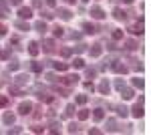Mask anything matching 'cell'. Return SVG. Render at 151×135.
I'll list each match as a JSON object with an SVG mask.
<instances>
[{
    "label": "cell",
    "mask_w": 151,
    "mask_h": 135,
    "mask_svg": "<svg viewBox=\"0 0 151 135\" xmlns=\"http://www.w3.org/2000/svg\"><path fill=\"white\" fill-rule=\"evenodd\" d=\"M109 67L113 69L115 73H119V75H125V73L129 71L127 65H123V63H121V61H117V58H113V61H111V65H109Z\"/></svg>",
    "instance_id": "obj_1"
},
{
    "label": "cell",
    "mask_w": 151,
    "mask_h": 135,
    "mask_svg": "<svg viewBox=\"0 0 151 135\" xmlns=\"http://www.w3.org/2000/svg\"><path fill=\"white\" fill-rule=\"evenodd\" d=\"M42 51H45V53H48V55L57 53V43H55L52 38H45V40H42Z\"/></svg>",
    "instance_id": "obj_2"
},
{
    "label": "cell",
    "mask_w": 151,
    "mask_h": 135,
    "mask_svg": "<svg viewBox=\"0 0 151 135\" xmlns=\"http://www.w3.org/2000/svg\"><path fill=\"white\" fill-rule=\"evenodd\" d=\"M79 75H67V77H58V83H65L67 87H73V85H77L79 83Z\"/></svg>",
    "instance_id": "obj_3"
},
{
    "label": "cell",
    "mask_w": 151,
    "mask_h": 135,
    "mask_svg": "<svg viewBox=\"0 0 151 135\" xmlns=\"http://www.w3.org/2000/svg\"><path fill=\"white\" fill-rule=\"evenodd\" d=\"M127 30H129L131 34H135V36H141V34L145 32V30H143V20H137L135 24H131Z\"/></svg>",
    "instance_id": "obj_4"
},
{
    "label": "cell",
    "mask_w": 151,
    "mask_h": 135,
    "mask_svg": "<svg viewBox=\"0 0 151 135\" xmlns=\"http://www.w3.org/2000/svg\"><path fill=\"white\" fill-rule=\"evenodd\" d=\"M18 113H20V115H30V113H32V103L22 101L20 105H18Z\"/></svg>",
    "instance_id": "obj_5"
},
{
    "label": "cell",
    "mask_w": 151,
    "mask_h": 135,
    "mask_svg": "<svg viewBox=\"0 0 151 135\" xmlns=\"http://www.w3.org/2000/svg\"><path fill=\"white\" fill-rule=\"evenodd\" d=\"M18 16H20L22 20L32 18V8H28V6H18Z\"/></svg>",
    "instance_id": "obj_6"
},
{
    "label": "cell",
    "mask_w": 151,
    "mask_h": 135,
    "mask_svg": "<svg viewBox=\"0 0 151 135\" xmlns=\"http://www.w3.org/2000/svg\"><path fill=\"white\" fill-rule=\"evenodd\" d=\"M89 14L93 16L95 20H103V18H105V10H103V8H101V6H93Z\"/></svg>",
    "instance_id": "obj_7"
},
{
    "label": "cell",
    "mask_w": 151,
    "mask_h": 135,
    "mask_svg": "<svg viewBox=\"0 0 151 135\" xmlns=\"http://www.w3.org/2000/svg\"><path fill=\"white\" fill-rule=\"evenodd\" d=\"M113 18L119 20V22H125V20H127V12L123 10V8H115V10H113Z\"/></svg>",
    "instance_id": "obj_8"
},
{
    "label": "cell",
    "mask_w": 151,
    "mask_h": 135,
    "mask_svg": "<svg viewBox=\"0 0 151 135\" xmlns=\"http://www.w3.org/2000/svg\"><path fill=\"white\" fill-rule=\"evenodd\" d=\"M143 105H141V103H135V105H133V109H131V115H133V117H135V119H141V117H143Z\"/></svg>",
    "instance_id": "obj_9"
},
{
    "label": "cell",
    "mask_w": 151,
    "mask_h": 135,
    "mask_svg": "<svg viewBox=\"0 0 151 135\" xmlns=\"http://www.w3.org/2000/svg\"><path fill=\"white\" fill-rule=\"evenodd\" d=\"M109 109H115L119 117H127L129 115V109L125 107V105H119V107H117V105H109Z\"/></svg>",
    "instance_id": "obj_10"
},
{
    "label": "cell",
    "mask_w": 151,
    "mask_h": 135,
    "mask_svg": "<svg viewBox=\"0 0 151 135\" xmlns=\"http://www.w3.org/2000/svg\"><path fill=\"white\" fill-rule=\"evenodd\" d=\"M97 89H99V93H101V95H109L111 85H109V81H107V79H103L101 83H99V87H97Z\"/></svg>",
    "instance_id": "obj_11"
},
{
    "label": "cell",
    "mask_w": 151,
    "mask_h": 135,
    "mask_svg": "<svg viewBox=\"0 0 151 135\" xmlns=\"http://www.w3.org/2000/svg\"><path fill=\"white\" fill-rule=\"evenodd\" d=\"M38 43H36V40H30V43H28V55L30 56H36L38 55V53H40V48H38Z\"/></svg>",
    "instance_id": "obj_12"
},
{
    "label": "cell",
    "mask_w": 151,
    "mask_h": 135,
    "mask_svg": "<svg viewBox=\"0 0 151 135\" xmlns=\"http://www.w3.org/2000/svg\"><path fill=\"white\" fill-rule=\"evenodd\" d=\"M58 18H60V20H70V18H73V12L69 10V8H58Z\"/></svg>",
    "instance_id": "obj_13"
},
{
    "label": "cell",
    "mask_w": 151,
    "mask_h": 135,
    "mask_svg": "<svg viewBox=\"0 0 151 135\" xmlns=\"http://www.w3.org/2000/svg\"><path fill=\"white\" fill-rule=\"evenodd\" d=\"M83 30H85V34H95V32H99V28H97L93 22H83Z\"/></svg>",
    "instance_id": "obj_14"
},
{
    "label": "cell",
    "mask_w": 151,
    "mask_h": 135,
    "mask_svg": "<svg viewBox=\"0 0 151 135\" xmlns=\"http://www.w3.org/2000/svg\"><path fill=\"white\" fill-rule=\"evenodd\" d=\"M119 93H121V97H123L125 101H127V99H133V97H135V91H133V89H129V87H123V89L119 91Z\"/></svg>",
    "instance_id": "obj_15"
},
{
    "label": "cell",
    "mask_w": 151,
    "mask_h": 135,
    "mask_svg": "<svg viewBox=\"0 0 151 135\" xmlns=\"http://www.w3.org/2000/svg\"><path fill=\"white\" fill-rule=\"evenodd\" d=\"M101 53H103V46H101V45H93L91 48H89V55L93 56V58L101 56Z\"/></svg>",
    "instance_id": "obj_16"
},
{
    "label": "cell",
    "mask_w": 151,
    "mask_h": 135,
    "mask_svg": "<svg viewBox=\"0 0 151 135\" xmlns=\"http://www.w3.org/2000/svg\"><path fill=\"white\" fill-rule=\"evenodd\" d=\"M14 121H16V115H14V113H4V115H2V123L4 125H12Z\"/></svg>",
    "instance_id": "obj_17"
},
{
    "label": "cell",
    "mask_w": 151,
    "mask_h": 135,
    "mask_svg": "<svg viewBox=\"0 0 151 135\" xmlns=\"http://www.w3.org/2000/svg\"><path fill=\"white\" fill-rule=\"evenodd\" d=\"M105 131H119V127H117V119H107V123H105Z\"/></svg>",
    "instance_id": "obj_18"
},
{
    "label": "cell",
    "mask_w": 151,
    "mask_h": 135,
    "mask_svg": "<svg viewBox=\"0 0 151 135\" xmlns=\"http://www.w3.org/2000/svg\"><path fill=\"white\" fill-rule=\"evenodd\" d=\"M93 119H95V121H103V119H105V109H101V107L93 109Z\"/></svg>",
    "instance_id": "obj_19"
},
{
    "label": "cell",
    "mask_w": 151,
    "mask_h": 135,
    "mask_svg": "<svg viewBox=\"0 0 151 135\" xmlns=\"http://www.w3.org/2000/svg\"><path fill=\"white\" fill-rule=\"evenodd\" d=\"M48 131H50V133H60V121L52 119V121H50V125H48Z\"/></svg>",
    "instance_id": "obj_20"
},
{
    "label": "cell",
    "mask_w": 151,
    "mask_h": 135,
    "mask_svg": "<svg viewBox=\"0 0 151 135\" xmlns=\"http://www.w3.org/2000/svg\"><path fill=\"white\" fill-rule=\"evenodd\" d=\"M14 26H16V28H18V30H30V24L26 22V20H22V18H20V20H16V22H14Z\"/></svg>",
    "instance_id": "obj_21"
},
{
    "label": "cell",
    "mask_w": 151,
    "mask_h": 135,
    "mask_svg": "<svg viewBox=\"0 0 151 135\" xmlns=\"http://www.w3.org/2000/svg\"><path fill=\"white\" fill-rule=\"evenodd\" d=\"M35 30H38L40 34H45L47 32V22H45V20H36L35 22Z\"/></svg>",
    "instance_id": "obj_22"
},
{
    "label": "cell",
    "mask_w": 151,
    "mask_h": 135,
    "mask_svg": "<svg viewBox=\"0 0 151 135\" xmlns=\"http://www.w3.org/2000/svg\"><path fill=\"white\" fill-rule=\"evenodd\" d=\"M8 93H10V95H14V97H22V95H26V93H24V91L20 89L18 85H12V87H10V91H8Z\"/></svg>",
    "instance_id": "obj_23"
},
{
    "label": "cell",
    "mask_w": 151,
    "mask_h": 135,
    "mask_svg": "<svg viewBox=\"0 0 151 135\" xmlns=\"http://www.w3.org/2000/svg\"><path fill=\"white\" fill-rule=\"evenodd\" d=\"M125 48H127V51H137V48H139V43L129 38V40H125Z\"/></svg>",
    "instance_id": "obj_24"
},
{
    "label": "cell",
    "mask_w": 151,
    "mask_h": 135,
    "mask_svg": "<svg viewBox=\"0 0 151 135\" xmlns=\"http://www.w3.org/2000/svg\"><path fill=\"white\" fill-rule=\"evenodd\" d=\"M30 71H32V73H42V63L32 61V63H30Z\"/></svg>",
    "instance_id": "obj_25"
},
{
    "label": "cell",
    "mask_w": 151,
    "mask_h": 135,
    "mask_svg": "<svg viewBox=\"0 0 151 135\" xmlns=\"http://www.w3.org/2000/svg\"><path fill=\"white\" fill-rule=\"evenodd\" d=\"M52 67H55V71H58V73H65V71H67V69H69V65H67V63H52Z\"/></svg>",
    "instance_id": "obj_26"
},
{
    "label": "cell",
    "mask_w": 151,
    "mask_h": 135,
    "mask_svg": "<svg viewBox=\"0 0 151 135\" xmlns=\"http://www.w3.org/2000/svg\"><path fill=\"white\" fill-rule=\"evenodd\" d=\"M55 91H57L60 97H69L70 95V87H67V89H65V87H55Z\"/></svg>",
    "instance_id": "obj_27"
},
{
    "label": "cell",
    "mask_w": 151,
    "mask_h": 135,
    "mask_svg": "<svg viewBox=\"0 0 151 135\" xmlns=\"http://www.w3.org/2000/svg\"><path fill=\"white\" fill-rule=\"evenodd\" d=\"M35 93H36V97H38L40 101H42V97L47 95V91H45V87H42V85H36V87H35Z\"/></svg>",
    "instance_id": "obj_28"
},
{
    "label": "cell",
    "mask_w": 151,
    "mask_h": 135,
    "mask_svg": "<svg viewBox=\"0 0 151 135\" xmlns=\"http://www.w3.org/2000/svg\"><path fill=\"white\" fill-rule=\"evenodd\" d=\"M131 83H133V87H135V89H143V87H145V81L141 79V77H135Z\"/></svg>",
    "instance_id": "obj_29"
},
{
    "label": "cell",
    "mask_w": 151,
    "mask_h": 135,
    "mask_svg": "<svg viewBox=\"0 0 151 135\" xmlns=\"http://www.w3.org/2000/svg\"><path fill=\"white\" fill-rule=\"evenodd\" d=\"M28 79H30L28 75H18V77L14 79V83H16L18 87H20V85H24V83H28Z\"/></svg>",
    "instance_id": "obj_30"
},
{
    "label": "cell",
    "mask_w": 151,
    "mask_h": 135,
    "mask_svg": "<svg viewBox=\"0 0 151 135\" xmlns=\"http://www.w3.org/2000/svg\"><path fill=\"white\" fill-rule=\"evenodd\" d=\"M20 69V63L16 61V58H10V63H8V71H18Z\"/></svg>",
    "instance_id": "obj_31"
},
{
    "label": "cell",
    "mask_w": 151,
    "mask_h": 135,
    "mask_svg": "<svg viewBox=\"0 0 151 135\" xmlns=\"http://www.w3.org/2000/svg\"><path fill=\"white\" fill-rule=\"evenodd\" d=\"M52 34H55V36H57V38H60V36H65V28H63V26H55V28H52Z\"/></svg>",
    "instance_id": "obj_32"
},
{
    "label": "cell",
    "mask_w": 151,
    "mask_h": 135,
    "mask_svg": "<svg viewBox=\"0 0 151 135\" xmlns=\"http://www.w3.org/2000/svg\"><path fill=\"white\" fill-rule=\"evenodd\" d=\"M73 67L75 69H85V61H83L81 56H77V58L73 61Z\"/></svg>",
    "instance_id": "obj_33"
},
{
    "label": "cell",
    "mask_w": 151,
    "mask_h": 135,
    "mask_svg": "<svg viewBox=\"0 0 151 135\" xmlns=\"http://www.w3.org/2000/svg\"><path fill=\"white\" fill-rule=\"evenodd\" d=\"M89 117H91V111H89V109H81V111H79V119H81V121L89 119Z\"/></svg>",
    "instance_id": "obj_34"
},
{
    "label": "cell",
    "mask_w": 151,
    "mask_h": 135,
    "mask_svg": "<svg viewBox=\"0 0 151 135\" xmlns=\"http://www.w3.org/2000/svg\"><path fill=\"white\" fill-rule=\"evenodd\" d=\"M67 131H69V133H79V131H81V125L79 123H70Z\"/></svg>",
    "instance_id": "obj_35"
},
{
    "label": "cell",
    "mask_w": 151,
    "mask_h": 135,
    "mask_svg": "<svg viewBox=\"0 0 151 135\" xmlns=\"http://www.w3.org/2000/svg\"><path fill=\"white\" fill-rule=\"evenodd\" d=\"M111 36H113V40H123V30H113V32H111Z\"/></svg>",
    "instance_id": "obj_36"
},
{
    "label": "cell",
    "mask_w": 151,
    "mask_h": 135,
    "mask_svg": "<svg viewBox=\"0 0 151 135\" xmlns=\"http://www.w3.org/2000/svg\"><path fill=\"white\" fill-rule=\"evenodd\" d=\"M8 103H10V99H8L6 95H0V109H4V107H8Z\"/></svg>",
    "instance_id": "obj_37"
},
{
    "label": "cell",
    "mask_w": 151,
    "mask_h": 135,
    "mask_svg": "<svg viewBox=\"0 0 151 135\" xmlns=\"http://www.w3.org/2000/svg\"><path fill=\"white\" fill-rule=\"evenodd\" d=\"M87 99H89V97H87V95H77V99H75V101H77V105H85V103H87Z\"/></svg>",
    "instance_id": "obj_38"
},
{
    "label": "cell",
    "mask_w": 151,
    "mask_h": 135,
    "mask_svg": "<svg viewBox=\"0 0 151 135\" xmlns=\"http://www.w3.org/2000/svg\"><path fill=\"white\" fill-rule=\"evenodd\" d=\"M0 58H2V61H8V58H10V48H6V51H0Z\"/></svg>",
    "instance_id": "obj_39"
},
{
    "label": "cell",
    "mask_w": 151,
    "mask_h": 135,
    "mask_svg": "<svg viewBox=\"0 0 151 135\" xmlns=\"http://www.w3.org/2000/svg\"><path fill=\"white\" fill-rule=\"evenodd\" d=\"M42 16H45V20H52L55 18V12H50V10H45V12H40Z\"/></svg>",
    "instance_id": "obj_40"
},
{
    "label": "cell",
    "mask_w": 151,
    "mask_h": 135,
    "mask_svg": "<svg viewBox=\"0 0 151 135\" xmlns=\"http://www.w3.org/2000/svg\"><path fill=\"white\" fill-rule=\"evenodd\" d=\"M123 87H125V81H123V79H115V89L121 91Z\"/></svg>",
    "instance_id": "obj_41"
},
{
    "label": "cell",
    "mask_w": 151,
    "mask_h": 135,
    "mask_svg": "<svg viewBox=\"0 0 151 135\" xmlns=\"http://www.w3.org/2000/svg\"><path fill=\"white\" fill-rule=\"evenodd\" d=\"M73 113H75V105H67V109H65V115H67V117H73Z\"/></svg>",
    "instance_id": "obj_42"
},
{
    "label": "cell",
    "mask_w": 151,
    "mask_h": 135,
    "mask_svg": "<svg viewBox=\"0 0 151 135\" xmlns=\"http://www.w3.org/2000/svg\"><path fill=\"white\" fill-rule=\"evenodd\" d=\"M70 53H73V51H70V48H67V46H65V48H60V56H65V58H69Z\"/></svg>",
    "instance_id": "obj_43"
},
{
    "label": "cell",
    "mask_w": 151,
    "mask_h": 135,
    "mask_svg": "<svg viewBox=\"0 0 151 135\" xmlns=\"http://www.w3.org/2000/svg\"><path fill=\"white\" fill-rule=\"evenodd\" d=\"M30 131H32V133H42V131H45V127H40V125H32V127H30Z\"/></svg>",
    "instance_id": "obj_44"
},
{
    "label": "cell",
    "mask_w": 151,
    "mask_h": 135,
    "mask_svg": "<svg viewBox=\"0 0 151 135\" xmlns=\"http://www.w3.org/2000/svg\"><path fill=\"white\" fill-rule=\"evenodd\" d=\"M85 89H87V91H91V93H93V91H95V85H93V81H85Z\"/></svg>",
    "instance_id": "obj_45"
},
{
    "label": "cell",
    "mask_w": 151,
    "mask_h": 135,
    "mask_svg": "<svg viewBox=\"0 0 151 135\" xmlns=\"http://www.w3.org/2000/svg\"><path fill=\"white\" fill-rule=\"evenodd\" d=\"M47 79L50 81V83H57V81H58V77L55 75V73H47Z\"/></svg>",
    "instance_id": "obj_46"
},
{
    "label": "cell",
    "mask_w": 151,
    "mask_h": 135,
    "mask_svg": "<svg viewBox=\"0 0 151 135\" xmlns=\"http://www.w3.org/2000/svg\"><path fill=\"white\" fill-rule=\"evenodd\" d=\"M32 109H35V107H32ZM40 117H42V109L36 107V109H35V119H40Z\"/></svg>",
    "instance_id": "obj_47"
},
{
    "label": "cell",
    "mask_w": 151,
    "mask_h": 135,
    "mask_svg": "<svg viewBox=\"0 0 151 135\" xmlns=\"http://www.w3.org/2000/svg\"><path fill=\"white\" fill-rule=\"evenodd\" d=\"M67 36H69V38H73V40H79V38H81V34H79V32H69Z\"/></svg>",
    "instance_id": "obj_48"
},
{
    "label": "cell",
    "mask_w": 151,
    "mask_h": 135,
    "mask_svg": "<svg viewBox=\"0 0 151 135\" xmlns=\"http://www.w3.org/2000/svg\"><path fill=\"white\" fill-rule=\"evenodd\" d=\"M95 75H97V71H95V69H87V77H89V79H93Z\"/></svg>",
    "instance_id": "obj_49"
},
{
    "label": "cell",
    "mask_w": 151,
    "mask_h": 135,
    "mask_svg": "<svg viewBox=\"0 0 151 135\" xmlns=\"http://www.w3.org/2000/svg\"><path fill=\"white\" fill-rule=\"evenodd\" d=\"M89 135H101V129L93 127V129H89Z\"/></svg>",
    "instance_id": "obj_50"
},
{
    "label": "cell",
    "mask_w": 151,
    "mask_h": 135,
    "mask_svg": "<svg viewBox=\"0 0 151 135\" xmlns=\"http://www.w3.org/2000/svg\"><path fill=\"white\" fill-rule=\"evenodd\" d=\"M85 46H87V45H77V46H75V53H83Z\"/></svg>",
    "instance_id": "obj_51"
},
{
    "label": "cell",
    "mask_w": 151,
    "mask_h": 135,
    "mask_svg": "<svg viewBox=\"0 0 151 135\" xmlns=\"http://www.w3.org/2000/svg\"><path fill=\"white\" fill-rule=\"evenodd\" d=\"M10 133H22V127H12Z\"/></svg>",
    "instance_id": "obj_52"
},
{
    "label": "cell",
    "mask_w": 151,
    "mask_h": 135,
    "mask_svg": "<svg viewBox=\"0 0 151 135\" xmlns=\"http://www.w3.org/2000/svg\"><path fill=\"white\" fill-rule=\"evenodd\" d=\"M10 4H14V6H22V0H8Z\"/></svg>",
    "instance_id": "obj_53"
},
{
    "label": "cell",
    "mask_w": 151,
    "mask_h": 135,
    "mask_svg": "<svg viewBox=\"0 0 151 135\" xmlns=\"http://www.w3.org/2000/svg\"><path fill=\"white\" fill-rule=\"evenodd\" d=\"M32 6H36V8H40V6H42V0H32Z\"/></svg>",
    "instance_id": "obj_54"
},
{
    "label": "cell",
    "mask_w": 151,
    "mask_h": 135,
    "mask_svg": "<svg viewBox=\"0 0 151 135\" xmlns=\"http://www.w3.org/2000/svg\"><path fill=\"white\" fill-rule=\"evenodd\" d=\"M8 16V10H4V8H0V18H6Z\"/></svg>",
    "instance_id": "obj_55"
},
{
    "label": "cell",
    "mask_w": 151,
    "mask_h": 135,
    "mask_svg": "<svg viewBox=\"0 0 151 135\" xmlns=\"http://www.w3.org/2000/svg\"><path fill=\"white\" fill-rule=\"evenodd\" d=\"M0 8H4V10H8V4H6L4 0H0Z\"/></svg>",
    "instance_id": "obj_56"
},
{
    "label": "cell",
    "mask_w": 151,
    "mask_h": 135,
    "mask_svg": "<svg viewBox=\"0 0 151 135\" xmlns=\"http://www.w3.org/2000/svg\"><path fill=\"white\" fill-rule=\"evenodd\" d=\"M6 30H8V28H6L4 24H0V34H6Z\"/></svg>",
    "instance_id": "obj_57"
},
{
    "label": "cell",
    "mask_w": 151,
    "mask_h": 135,
    "mask_svg": "<svg viewBox=\"0 0 151 135\" xmlns=\"http://www.w3.org/2000/svg\"><path fill=\"white\" fill-rule=\"evenodd\" d=\"M47 4L48 6H57V0H47Z\"/></svg>",
    "instance_id": "obj_58"
},
{
    "label": "cell",
    "mask_w": 151,
    "mask_h": 135,
    "mask_svg": "<svg viewBox=\"0 0 151 135\" xmlns=\"http://www.w3.org/2000/svg\"><path fill=\"white\" fill-rule=\"evenodd\" d=\"M123 4H133V0H121Z\"/></svg>",
    "instance_id": "obj_59"
},
{
    "label": "cell",
    "mask_w": 151,
    "mask_h": 135,
    "mask_svg": "<svg viewBox=\"0 0 151 135\" xmlns=\"http://www.w3.org/2000/svg\"><path fill=\"white\" fill-rule=\"evenodd\" d=\"M65 2H67V4H75V0H65Z\"/></svg>",
    "instance_id": "obj_60"
},
{
    "label": "cell",
    "mask_w": 151,
    "mask_h": 135,
    "mask_svg": "<svg viewBox=\"0 0 151 135\" xmlns=\"http://www.w3.org/2000/svg\"><path fill=\"white\" fill-rule=\"evenodd\" d=\"M83 2H89V0H83Z\"/></svg>",
    "instance_id": "obj_61"
}]
</instances>
